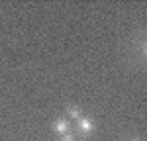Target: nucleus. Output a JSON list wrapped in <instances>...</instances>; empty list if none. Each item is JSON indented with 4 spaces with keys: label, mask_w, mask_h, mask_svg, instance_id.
<instances>
[{
    "label": "nucleus",
    "mask_w": 147,
    "mask_h": 141,
    "mask_svg": "<svg viewBox=\"0 0 147 141\" xmlns=\"http://www.w3.org/2000/svg\"><path fill=\"white\" fill-rule=\"evenodd\" d=\"M94 122H92L90 117H80V120H77V131L79 133H82L84 137H88V135H92V131H94Z\"/></svg>",
    "instance_id": "1"
},
{
    "label": "nucleus",
    "mask_w": 147,
    "mask_h": 141,
    "mask_svg": "<svg viewBox=\"0 0 147 141\" xmlns=\"http://www.w3.org/2000/svg\"><path fill=\"white\" fill-rule=\"evenodd\" d=\"M53 131L59 133V135L69 133V131H71V126H69V120H67V117H59L55 124H53Z\"/></svg>",
    "instance_id": "2"
},
{
    "label": "nucleus",
    "mask_w": 147,
    "mask_h": 141,
    "mask_svg": "<svg viewBox=\"0 0 147 141\" xmlns=\"http://www.w3.org/2000/svg\"><path fill=\"white\" fill-rule=\"evenodd\" d=\"M80 117H82L80 106H69L67 108V120H80Z\"/></svg>",
    "instance_id": "3"
},
{
    "label": "nucleus",
    "mask_w": 147,
    "mask_h": 141,
    "mask_svg": "<svg viewBox=\"0 0 147 141\" xmlns=\"http://www.w3.org/2000/svg\"><path fill=\"white\" fill-rule=\"evenodd\" d=\"M61 141H77V135L75 133H65V135H61Z\"/></svg>",
    "instance_id": "4"
},
{
    "label": "nucleus",
    "mask_w": 147,
    "mask_h": 141,
    "mask_svg": "<svg viewBox=\"0 0 147 141\" xmlns=\"http://www.w3.org/2000/svg\"><path fill=\"white\" fill-rule=\"evenodd\" d=\"M129 141H141V139H139V137H134V139H129Z\"/></svg>",
    "instance_id": "5"
}]
</instances>
